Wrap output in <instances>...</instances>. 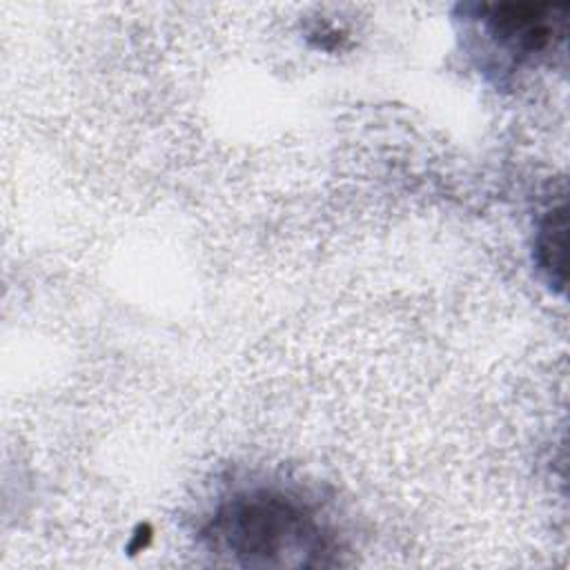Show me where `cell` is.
<instances>
[{"mask_svg": "<svg viewBox=\"0 0 570 570\" xmlns=\"http://www.w3.org/2000/svg\"><path fill=\"white\" fill-rule=\"evenodd\" d=\"M537 256L539 265L550 274L552 283L563 285L566 269H563V256H566V212L563 207H557L548 214V218L541 223L539 238H537Z\"/></svg>", "mask_w": 570, "mask_h": 570, "instance_id": "3", "label": "cell"}, {"mask_svg": "<svg viewBox=\"0 0 570 570\" xmlns=\"http://www.w3.org/2000/svg\"><path fill=\"white\" fill-rule=\"evenodd\" d=\"M563 9L550 4H501L494 7L488 27L512 51L534 53L563 36Z\"/></svg>", "mask_w": 570, "mask_h": 570, "instance_id": "2", "label": "cell"}, {"mask_svg": "<svg viewBox=\"0 0 570 570\" xmlns=\"http://www.w3.org/2000/svg\"><path fill=\"white\" fill-rule=\"evenodd\" d=\"M214 546L245 563H309L325 550L321 528L305 505L272 492L232 499L212 523Z\"/></svg>", "mask_w": 570, "mask_h": 570, "instance_id": "1", "label": "cell"}]
</instances>
